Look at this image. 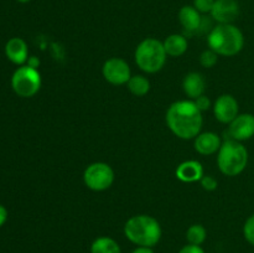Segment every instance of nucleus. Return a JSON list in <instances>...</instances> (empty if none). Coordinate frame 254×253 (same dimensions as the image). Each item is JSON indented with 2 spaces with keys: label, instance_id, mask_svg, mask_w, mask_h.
Returning a JSON list of instances; mask_svg holds the SVG:
<instances>
[{
  "label": "nucleus",
  "instance_id": "f257e3e1",
  "mask_svg": "<svg viewBox=\"0 0 254 253\" xmlns=\"http://www.w3.org/2000/svg\"><path fill=\"white\" fill-rule=\"evenodd\" d=\"M166 123L170 130L181 139H193L202 128V112L193 101H178L169 107Z\"/></svg>",
  "mask_w": 254,
  "mask_h": 253
},
{
  "label": "nucleus",
  "instance_id": "f03ea898",
  "mask_svg": "<svg viewBox=\"0 0 254 253\" xmlns=\"http://www.w3.org/2000/svg\"><path fill=\"white\" fill-rule=\"evenodd\" d=\"M124 235L134 245L153 248L161 238L160 223L148 215L133 216L124 225Z\"/></svg>",
  "mask_w": 254,
  "mask_h": 253
},
{
  "label": "nucleus",
  "instance_id": "7ed1b4c3",
  "mask_svg": "<svg viewBox=\"0 0 254 253\" xmlns=\"http://www.w3.org/2000/svg\"><path fill=\"white\" fill-rule=\"evenodd\" d=\"M207 44L218 56H235L243 49L245 37L233 24H218L208 34Z\"/></svg>",
  "mask_w": 254,
  "mask_h": 253
},
{
  "label": "nucleus",
  "instance_id": "20e7f679",
  "mask_svg": "<svg viewBox=\"0 0 254 253\" xmlns=\"http://www.w3.org/2000/svg\"><path fill=\"white\" fill-rule=\"evenodd\" d=\"M248 163V151L241 141L227 139L218 150L217 165L221 173L227 176H237L246 169Z\"/></svg>",
  "mask_w": 254,
  "mask_h": 253
},
{
  "label": "nucleus",
  "instance_id": "39448f33",
  "mask_svg": "<svg viewBox=\"0 0 254 253\" xmlns=\"http://www.w3.org/2000/svg\"><path fill=\"white\" fill-rule=\"evenodd\" d=\"M165 49L163 42L156 39H145L135 50V62L140 69L148 73H155L164 67L166 62Z\"/></svg>",
  "mask_w": 254,
  "mask_h": 253
},
{
  "label": "nucleus",
  "instance_id": "423d86ee",
  "mask_svg": "<svg viewBox=\"0 0 254 253\" xmlns=\"http://www.w3.org/2000/svg\"><path fill=\"white\" fill-rule=\"evenodd\" d=\"M11 86L15 93L20 97L35 96L41 87V74L36 68L30 66H21L14 72L11 78Z\"/></svg>",
  "mask_w": 254,
  "mask_h": 253
},
{
  "label": "nucleus",
  "instance_id": "0eeeda50",
  "mask_svg": "<svg viewBox=\"0 0 254 253\" xmlns=\"http://www.w3.org/2000/svg\"><path fill=\"white\" fill-rule=\"evenodd\" d=\"M83 181L88 189L93 191H104L112 186L114 181V171L108 164L93 163L86 168Z\"/></svg>",
  "mask_w": 254,
  "mask_h": 253
},
{
  "label": "nucleus",
  "instance_id": "6e6552de",
  "mask_svg": "<svg viewBox=\"0 0 254 253\" xmlns=\"http://www.w3.org/2000/svg\"><path fill=\"white\" fill-rule=\"evenodd\" d=\"M102 73L107 82L116 84V86L128 83L131 77L129 64L124 60L118 59V57H113L104 62Z\"/></svg>",
  "mask_w": 254,
  "mask_h": 253
},
{
  "label": "nucleus",
  "instance_id": "1a4fd4ad",
  "mask_svg": "<svg viewBox=\"0 0 254 253\" xmlns=\"http://www.w3.org/2000/svg\"><path fill=\"white\" fill-rule=\"evenodd\" d=\"M230 139L237 141L248 140L254 135V116L250 113L238 114L228 126Z\"/></svg>",
  "mask_w": 254,
  "mask_h": 253
},
{
  "label": "nucleus",
  "instance_id": "9d476101",
  "mask_svg": "<svg viewBox=\"0 0 254 253\" xmlns=\"http://www.w3.org/2000/svg\"><path fill=\"white\" fill-rule=\"evenodd\" d=\"M213 114L218 122L230 124L238 116V102L231 94H222L213 104Z\"/></svg>",
  "mask_w": 254,
  "mask_h": 253
},
{
  "label": "nucleus",
  "instance_id": "9b49d317",
  "mask_svg": "<svg viewBox=\"0 0 254 253\" xmlns=\"http://www.w3.org/2000/svg\"><path fill=\"white\" fill-rule=\"evenodd\" d=\"M211 15L218 24H232L240 15V5L237 0H215Z\"/></svg>",
  "mask_w": 254,
  "mask_h": 253
},
{
  "label": "nucleus",
  "instance_id": "f8f14e48",
  "mask_svg": "<svg viewBox=\"0 0 254 253\" xmlns=\"http://www.w3.org/2000/svg\"><path fill=\"white\" fill-rule=\"evenodd\" d=\"M179 20H180V24L186 35L197 34L203 22L201 12H198L195 7L190 6V5L181 7L179 11Z\"/></svg>",
  "mask_w": 254,
  "mask_h": 253
},
{
  "label": "nucleus",
  "instance_id": "ddd939ff",
  "mask_svg": "<svg viewBox=\"0 0 254 253\" xmlns=\"http://www.w3.org/2000/svg\"><path fill=\"white\" fill-rule=\"evenodd\" d=\"M222 141L221 138L213 131L200 133L195 138V149L201 155H211L220 150Z\"/></svg>",
  "mask_w": 254,
  "mask_h": 253
},
{
  "label": "nucleus",
  "instance_id": "4468645a",
  "mask_svg": "<svg viewBox=\"0 0 254 253\" xmlns=\"http://www.w3.org/2000/svg\"><path fill=\"white\" fill-rule=\"evenodd\" d=\"M176 178L183 183H196L203 178V168L200 161L188 160L176 169Z\"/></svg>",
  "mask_w": 254,
  "mask_h": 253
},
{
  "label": "nucleus",
  "instance_id": "2eb2a0df",
  "mask_svg": "<svg viewBox=\"0 0 254 253\" xmlns=\"http://www.w3.org/2000/svg\"><path fill=\"white\" fill-rule=\"evenodd\" d=\"M5 54L12 63H25L27 61V55H29L26 42L20 37H14V39L9 40L5 46Z\"/></svg>",
  "mask_w": 254,
  "mask_h": 253
},
{
  "label": "nucleus",
  "instance_id": "dca6fc26",
  "mask_svg": "<svg viewBox=\"0 0 254 253\" xmlns=\"http://www.w3.org/2000/svg\"><path fill=\"white\" fill-rule=\"evenodd\" d=\"M205 79H203L202 74L198 72H190L185 76L183 81V88L186 96L190 98L196 99L197 97L202 96L205 92Z\"/></svg>",
  "mask_w": 254,
  "mask_h": 253
},
{
  "label": "nucleus",
  "instance_id": "f3484780",
  "mask_svg": "<svg viewBox=\"0 0 254 253\" xmlns=\"http://www.w3.org/2000/svg\"><path fill=\"white\" fill-rule=\"evenodd\" d=\"M164 49L168 56L171 57H179L184 55L188 50V40H186L185 35L180 34H173L165 39L163 42Z\"/></svg>",
  "mask_w": 254,
  "mask_h": 253
},
{
  "label": "nucleus",
  "instance_id": "a211bd4d",
  "mask_svg": "<svg viewBox=\"0 0 254 253\" xmlns=\"http://www.w3.org/2000/svg\"><path fill=\"white\" fill-rule=\"evenodd\" d=\"M91 253H122V251L113 238L98 237L91 245Z\"/></svg>",
  "mask_w": 254,
  "mask_h": 253
},
{
  "label": "nucleus",
  "instance_id": "6ab92c4d",
  "mask_svg": "<svg viewBox=\"0 0 254 253\" xmlns=\"http://www.w3.org/2000/svg\"><path fill=\"white\" fill-rule=\"evenodd\" d=\"M128 89L134 94V96L143 97L150 89V82L148 78L144 76L136 74V76H131L130 79L128 81Z\"/></svg>",
  "mask_w": 254,
  "mask_h": 253
},
{
  "label": "nucleus",
  "instance_id": "aec40b11",
  "mask_svg": "<svg viewBox=\"0 0 254 253\" xmlns=\"http://www.w3.org/2000/svg\"><path fill=\"white\" fill-rule=\"evenodd\" d=\"M207 231L202 225H192L186 231V240L190 245L201 246L206 241Z\"/></svg>",
  "mask_w": 254,
  "mask_h": 253
},
{
  "label": "nucleus",
  "instance_id": "412c9836",
  "mask_svg": "<svg viewBox=\"0 0 254 253\" xmlns=\"http://www.w3.org/2000/svg\"><path fill=\"white\" fill-rule=\"evenodd\" d=\"M217 61H218V55L211 49L203 51L200 56L201 66L205 67V68H212V67L217 63Z\"/></svg>",
  "mask_w": 254,
  "mask_h": 253
},
{
  "label": "nucleus",
  "instance_id": "4be33fe9",
  "mask_svg": "<svg viewBox=\"0 0 254 253\" xmlns=\"http://www.w3.org/2000/svg\"><path fill=\"white\" fill-rule=\"evenodd\" d=\"M243 235H245L247 242L254 246V215L246 221L245 227H243Z\"/></svg>",
  "mask_w": 254,
  "mask_h": 253
},
{
  "label": "nucleus",
  "instance_id": "5701e85b",
  "mask_svg": "<svg viewBox=\"0 0 254 253\" xmlns=\"http://www.w3.org/2000/svg\"><path fill=\"white\" fill-rule=\"evenodd\" d=\"M215 5V0H193L192 6L201 14L212 11V7Z\"/></svg>",
  "mask_w": 254,
  "mask_h": 253
},
{
  "label": "nucleus",
  "instance_id": "b1692460",
  "mask_svg": "<svg viewBox=\"0 0 254 253\" xmlns=\"http://www.w3.org/2000/svg\"><path fill=\"white\" fill-rule=\"evenodd\" d=\"M200 183H201V186H202V188L205 189V190H207V191L216 190V189H217V186H218L217 180H216L213 176H210V175H206V176L203 175V178L201 179Z\"/></svg>",
  "mask_w": 254,
  "mask_h": 253
},
{
  "label": "nucleus",
  "instance_id": "393cba45",
  "mask_svg": "<svg viewBox=\"0 0 254 253\" xmlns=\"http://www.w3.org/2000/svg\"><path fill=\"white\" fill-rule=\"evenodd\" d=\"M193 103L196 104V107H197L201 112L207 111V109H210V107H211V101L205 96V94H202V96H200V97H197L196 99H193Z\"/></svg>",
  "mask_w": 254,
  "mask_h": 253
},
{
  "label": "nucleus",
  "instance_id": "a878e982",
  "mask_svg": "<svg viewBox=\"0 0 254 253\" xmlns=\"http://www.w3.org/2000/svg\"><path fill=\"white\" fill-rule=\"evenodd\" d=\"M179 253H205V251L202 250V247H201V246H195V245H190V243H189L188 246H185V247L181 248V250L179 251Z\"/></svg>",
  "mask_w": 254,
  "mask_h": 253
},
{
  "label": "nucleus",
  "instance_id": "bb28decb",
  "mask_svg": "<svg viewBox=\"0 0 254 253\" xmlns=\"http://www.w3.org/2000/svg\"><path fill=\"white\" fill-rule=\"evenodd\" d=\"M6 218H7L6 208H5L4 206L0 205V227H1V226L4 225L5 221H6Z\"/></svg>",
  "mask_w": 254,
  "mask_h": 253
},
{
  "label": "nucleus",
  "instance_id": "cd10ccee",
  "mask_svg": "<svg viewBox=\"0 0 254 253\" xmlns=\"http://www.w3.org/2000/svg\"><path fill=\"white\" fill-rule=\"evenodd\" d=\"M131 253H154V251L151 247H140V246H138Z\"/></svg>",
  "mask_w": 254,
  "mask_h": 253
},
{
  "label": "nucleus",
  "instance_id": "c85d7f7f",
  "mask_svg": "<svg viewBox=\"0 0 254 253\" xmlns=\"http://www.w3.org/2000/svg\"><path fill=\"white\" fill-rule=\"evenodd\" d=\"M27 66L36 68V67L39 66V60H37L36 57H31V59H29V64H27Z\"/></svg>",
  "mask_w": 254,
  "mask_h": 253
},
{
  "label": "nucleus",
  "instance_id": "c756f323",
  "mask_svg": "<svg viewBox=\"0 0 254 253\" xmlns=\"http://www.w3.org/2000/svg\"><path fill=\"white\" fill-rule=\"evenodd\" d=\"M17 1H20V2H29V1H31V0H17Z\"/></svg>",
  "mask_w": 254,
  "mask_h": 253
}]
</instances>
